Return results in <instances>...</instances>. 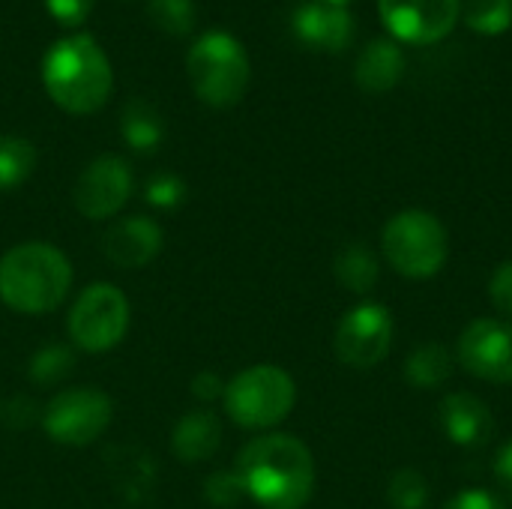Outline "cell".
Returning a JSON list of instances; mask_svg holds the SVG:
<instances>
[{
  "mask_svg": "<svg viewBox=\"0 0 512 509\" xmlns=\"http://www.w3.org/2000/svg\"><path fill=\"white\" fill-rule=\"evenodd\" d=\"M396 336V321L384 303H360L348 309L336 327V357L351 369H375L387 360Z\"/></svg>",
  "mask_w": 512,
  "mask_h": 509,
  "instance_id": "9",
  "label": "cell"
},
{
  "mask_svg": "<svg viewBox=\"0 0 512 509\" xmlns=\"http://www.w3.org/2000/svg\"><path fill=\"white\" fill-rule=\"evenodd\" d=\"M120 132L126 138V144L138 153H150L162 144V117L156 114L153 105L135 99L123 108V117H120Z\"/></svg>",
  "mask_w": 512,
  "mask_h": 509,
  "instance_id": "20",
  "label": "cell"
},
{
  "mask_svg": "<svg viewBox=\"0 0 512 509\" xmlns=\"http://www.w3.org/2000/svg\"><path fill=\"white\" fill-rule=\"evenodd\" d=\"M462 369L489 384H512V321L477 318L471 321L456 348Z\"/></svg>",
  "mask_w": 512,
  "mask_h": 509,
  "instance_id": "10",
  "label": "cell"
},
{
  "mask_svg": "<svg viewBox=\"0 0 512 509\" xmlns=\"http://www.w3.org/2000/svg\"><path fill=\"white\" fill-rule=\"evenodd\" d=\"M66 330L81 351H108L120 345L129 330V300L117 285L93 282L75 297L66 318Z\"/></svg>",
  "mask_w": 512,
  "mask_h": 509,
  "instance_id": "7",
  "label": "cell"
},
{
  "mask_svg": "<svg viewBox=\"0 0 512 509\" xmlns=\"http://www.w3.org/2000/svg\"><path fill=\"white\" fill-rule=\"evenodd\" d=\"M336 279L342 282V288H348L351 294H369L378 285L381 267L378 258L369 246L363 243H348L339 255H336Z\"/></svg>",
  "mask_w": 512,
  "mask_h": 509,
  "instance_id": "18",
  "label": "cell"
},
{
  "mask_svg": "<svg viewBox=\"0 0 512 509\" xmlns=\"http://www.w3.org/2000/svg\"><path fill=\"white\" fill-rule=\"evenodd\" d=\"M378 9L396 39L432 45L456 27L462 0H378Z\"/></svg>",
  "mask_w": 512,
  "mask_h": 509,
  "instance_id": "12",
  "label": "cell"
},
{
  "mask_svg": "<svg viewBox=\"0 0 512 509\" xmlns=\"http://www.w3.org/2000/svg\"><path fill=\"white\" fill-rule=\"evenodd\" d=\"M132 195V168L126 159L105 153L96 156L75 180L72 201L84 219H111Z\"/></svg>",
  "mask_w": 512,
  "mask_h": 509,
  "instance_id": "11",
  "label": "cell"
},
{
  "mask_svg": "<svg viewBox=\"0 0 512 509\" xmlns=\"http://www.w3.org/2000/svg\"><path fill=\"white\" fill-rule=\"evenodd\" d=\"M45 9L66 27H78L87 21L93 0H45Z\"/></svg>",
  "mask_w": 512,
  "mask_h": 509,
  "instance_id": "29",
  "label": "cell"
},
{
  "mask_svg": "<svg viewBox=\"0 0 512 509\" xmlns=\"http://www.w3.org/2000/svg\"><path fill=\"white\" fill-rule=\"evenodd\" d=\"M69 369H72V357H69L63 348H45V351L33 360L30 375H33V381H39V384H54V381H60Z\"/></svg>",
  "mask_w": 512,
  "mask_h": 509,
  "instance_id": "27",
  "label": "cell"
},
{
  "mask_svg": "<svg viewBox=\"0 0 512 509\" xmlns=\"http://www.w3.org/2000/svg\"><path fill=\"white\" fill-rule=\"evenodd\" d=\"M72 288V267L51 243H18L0 258V300L21 315L57 309Z\"/></svg>",
  "mask_w": 512,
  "mask_h": 509,
  "instance_id": "3",
  "label": "cell"
},
{
  "mask_svg": "<svg viewBox=\"0 0 512 509\" xmlns=\"http://www.w3.org/2000/svg\"><path fill=\"white\" fill-rule=\"evenodd\" d=\"M162 243H165V234H162V228L153 219H147V216H129V219L114 222L105 231L102 252H105V258L114 267L138 270V267L150 264L159 255Z\"/></svg>",
  "mask_w": 512,
  "mask_h": 509,
  "instance_id": "13",
  "label": "cell"
},
{
  "mask_svg": "<svg viewBox=\"0 0 512 509\" xmlns=\"http://www.w3.org/2000/svg\"><path fill=\"white\" fill-rule=\"evenodd\" d=\"M453 354L438 345V342H429V345H420L408 360H405V378L411 387L417 390H438L444 381H450L453 375Z\"/></svg>",
  "mask_w": 512,
  "mask_h": 509,
  "instance_id": "19",
  "label": "cell"
},
{
  "mask_svg": "<svg viewBox=\"0 0 512 509\" xmlns=\"http://www.w3.org/2000/svg\"><path fill=\"white\" fill-rule=\"evenodd\" d=\"M444 509H507V504L489 489H462L447 501Z\"/></svg>",
  "mask_w": 512,
  "mask_h": 509,
  "instance_id": "30",
  "label": "cell"
},
{
  "mask_svg": "<svg viewBox=\"0 0 512 509\" xmlns=\"http://www.w3.org/2000/svg\"><path fill=\"white\" fill-rule=\"evenodd\" d=\"M387 498H390L393 509H426L429 507V483L420 471L405 468V471L393 474Z\"/></svg>",
  "mask_w": 512,
  "mask_h": 509,
  "instance_id": "24",
  "label": "cell"
},
{
  "mask_svg": "<svg viewBox=\"0 0 512 509\" xmlns=\"http://www.w3.org/2000/svg\"><path fill=\"white\" fill-rule=\"evenodd\" d=\"M192 393H195L201 402H210V399H216V396L225 393V384L219 381V375L204 372V375H198V378L192 381Z\"/></svg>",
  "mask_w": 512,
  "mask_h": 509,
  "instance_id": "32",
  "label": "cell"
},
{
  "mask_svg": "<svg viewBox=\"0 0 512 509\" xmlns=\"http://www.w3.org/2000/svg\"><path fill=\"white\" fill-rule=\"evenodd\" d=\"M147 15L159 30H165L171 36H186L195 27V3L192 0H150Z\"/></svg>",
  "mask_w": 512,
  "mask_h": 509,
  "instance_id": "23",
  "label": "cell"
},
{
  "mask_svg": "<svg viewBox=\"0 0 512 509\" xmlns=\"http://www.w3.org/2000/svg\"><path fill=\"white\" fill-rule=\"evenodd\" d=\"M225 411L240 429H273L294 411L297 402V384L294 378L273 366L258 363L243 369L225 384Z\"/></svg>",
  "mask_w": 512,
  "mask_h": 509,
  "instance_id": "6",
  "label": "cell"
},
{
  "mask_svg": "<svg viewBox=\"0 0 512 509\" xmlns=\"http://www.w3.org/2000/svg\"><path fill=\"white\" fill-rule=\"evenodd\" d=\"M324 3H333V6H345V3H351V0H324Z\"/></svg>",
  "mask_w": 512,
  "mask_h": 509,
  "instance_id": "33",
  "label": "cell"
},
{
  "mask_svg": "<svg viewBox=\"0 0 512 509\" xmlns=\"http://www.w3.org/2000/svg\"><path fill=\"white\" fill-rule=\"evenodd\" d=\"M36 168V147L18 135H0V192L18 189Z\"/></svg>",
  "mask_w": 512,
  "mask_h": 509,
  "instance_id": "21",
  "label": "cell"
},
{
  "mask_svg": "<svg viewBox=\"0 0 512 509\" xmlns=\"http://www.w3.org/2000/svg\"><path fill=\"white\" fill-rule=\"evenodd\" d=\"M222 441V426L216 420V414L210 411H189L171 438V450L180 462L195 465V462H207Z\"/></svg>",
  "mask_w": 512,
  "mask_h": 509,
  "instance_id": "17",
  "label": "cell"
},
{
  "mask_svg": "<svg viewBox=\"0 0 512 509\" xmlns=\"http://www.w3.org/2000/svg\"><path fill=\"white\" fill-rule=\"evenodd\" d=\"M495 477H498L501 489L507 492V498L512 501V441H507L495 456Z\"/></svg>",
  "mask_w": 512,
  "mask_h": 509,
  "instance_id": "31",
  "label": "cell"
},
{
  "mask_svg": "<svg viewBox=\"0 0 512 509\" xmlns=\"http://www.w3.org/2000/svg\"><path fill=\"white\" fill-rule=\"evenodd\" d=\"M462 18L483 36H498L512 27V0H465Z\"/></svg>",
  "mask_w": 512,
  "mask_h": 509,
  "instance_id": "22",
  "label": "cell"
},
{
  "mask_svg": "<svg viewBox=\"0 0 512 509\" xmlns=\"http://www.w3.org/2000/svg\"><path fill=\"white\" fill-rule=\"evenodd\" d=\"M42 84L57 108L69 114H93L108 102L114 72L99 42L87 33H75L57 39L45 51Z\"/></svg>",
  "mask_w": 512,
  "mask_h": 509,
  "instance_id": "2",
  "label": "cell"
},
{
  "mask_svg": "<svg viewBox=\"0 0 512 509\" xmlns=\"http://www.w3.org/2000/svg\"><path fill=\"white\" fill-rule=\"evenodd\" d=\"M291 27L297 39L318 51H342L354 36V18L345 6L312 0L294 9Z\"/></svg>",
  "mask_w": 512,
  "mask_h": 509,
  "instance_id": "14",
  "label": "cell"
},
{
  "mask_svg": "<svg viewBox=\"0 0 512 509\" xmlns=\"http://www.w3.org/2000/svg\"><path fill=\"white\" fill-rule=\"evenodd\" d=\"M405 75V54L393 39H372L354 69L357 84L366 93H387L393 90Z\"/></svg>",
  "mask_w": 512,
  "mask_h": 509,
  "instance_id": "16",
  "label": "cell"
},
{
  "mask_svg": "<svg viewBox=\"0 0 512 509\" xmlns=\"http://www.w3.org/2000/svg\"><path fill=\"white\" fill-rule=\"evenodd\" d=\"M204 498L216 507H234L240 498H246V489H243L237 471H222L204 483Z\"/></svg>",
  "mask_w": 512,
  "mask_h": 509,
  "instance_id": "26",
  "label": "cell"
},
{
  "mask_svg": "<svg viewBox=\"0 0 512 509\" xmlns=\"http://www.w3.org/2000/svg\"><path fill=\"white\" fill-rule=\"evenodd\" d=\"M183 198H186V186H183V180L177 174L162 171V174L150 177V183H147V201L153 207L171 210V207L183 204Z\"/></svg>",
  "mask_w": 512,
  "mask_h": 509,
  "instance_id": "25",
  "label": "cell"
},
{
  "mask_svg": "<svg viewBox=\"0 0 512 509\" xmlns=\"http://www.w3.org/2000/svg\"><path fill=\"white\" fill-rule=\"evenodd\" d=\"M489 300L507 321H512V261H504L495 267V273L489 279Z\"/></svg>",
  "mask_w": 512,
  "mask_h": 509,
  "instance_id": "28",
  "label": "cell"
},
{
  "mask_svg": "<svg viewBox=\"0 0 512 509\" xmlns=\"http://www.w3.org/2000/svg\"><path fill=\"white\" fill-rule=\"evenodd\" d=\"M111 399L96 387L60 390L42 411V429L63 447H87L111 426Z\"/></svg>",
  "mask_w": 512,
  "mask_h": 509,
  "instance_id": "8",
  "label": "cell"
},
{
  "mask_svg": "<svg viewBox=\"0 0 512 509\" xmlns=\"http://www.w3.org/2000/svg\"><path fill=\"white\" fill-rule=\"evenodd\" d=\"M186 75L195 96L210 108H231L249 87V54L237 36L210 30L192 42L186 54Z\"/></svg>",
  "mask_w": 512,
  "mask_h": 509,
  "instance_id": "4",
  "label": "cell"
},
{
  "mask_svg": "<svg viewBox=\"0 0 512 509\" xmlns=\"http://www.w3.org/2000/svg\"><path fill=\"white\" fill-rule=\"evenodd\" d=\"M441 429L456 447L480 450L495 435V417L480 396L459 390L447 393L441 402Z\"/></svg>",
  "mask_w": 512,
  "mask_h": 509,
  "instance_id": "15",
  "label": "cell"
},
{
  "mask_svg": "<svg viewBox=\"0 0 512 509\" xmlns=\"http://www.w3.org/2000/svg\"><path fill=\"white\" fill-rule=\"evenodd\" d=\"M246 498L261 509H303L315 492V459L294 435L252 438L234 465Z\"/></svg>",
  "mask_w": 512,
  "mask_h": 509,
  "instance_id": "1",
  "label": "cell"
},
{
  "mask_svg": "<svg viewBox=\"0 0 512 509\" xmlns=\"http://www.w3.org/2000/svg\"><path fill=\"white\" fill-rule=\"evenodd\" d=\"M387 264L405 279H432L444 270L450 255V237L444 222L429 210L396 213L381 234Z\"/></svg>",
  "mask_w": 512,
  "mask_h": 509,
  "instance_id": "5",
  "label": "cell"
}]
</instances>
